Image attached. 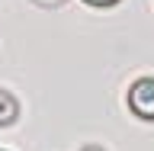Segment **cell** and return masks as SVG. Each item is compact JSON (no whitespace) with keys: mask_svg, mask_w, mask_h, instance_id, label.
<instances>
[{"mask_svg":"<svg viewBox=\"0 0 154 151\" xmlns=\"http://www.w3.org/2000/svg\"><path fill=\"white\" fill-rule=\"evenodd\" d=\"M38 7H61V3H64V0H35Z\"/></svg>","mask_w":154,"mask_h":151,"instance_id":"4","label":"cell"},{"mask_svg":"<svg viewBox=\"0 0 154 151\" xmlns=\"http://www.w3.org/2000/svg\"><path fill=\"white\" fill-rule=\"evenodd\" d=\"M87 3H90V7H116L119 0H87Z\"/></svg>","mask_w":154,"mask_h":151,"instance_id":"3","label":"cell"},{"mask_svg":"<svg viewBox=\"0 0 154 151\" xmlns=\"http://www.w3.org/2000/svg\"><path fill=\"white\" fill-rule=\"evenodd\" d=\"M128 109L138 119L154 122V77H141V80L132 84V90H128Z\"/></svg>","mask_w":154,"mask_h":151,"instance_id":"1","label":"cell"},{"mask_svg":"<svg viewBox=\"0 0 154 151\" xmlns=\"http://www.w3.org/2000/svg\"><path fill=\"white\" fill-rule=\"evenodd\" d=\"M19 119V100L10 90H0V125H13Z\"/></svg>","mask_w":154,"mask_h":151,"instance_id":"2","label":"cell"},{"mask_svg":"<svg viewBox=\"0 0 154 151\" xmlns=\"http://www.w3.org/2000/svg\"><path fill=\"white\" fill-rule=\"evenodd\" d=\"M84 151H103V148H100V145H87Z\"/></svg>","mask_w":154,"mask_h":151,"instance_id":"5","label":"cell"}]
</instances>
